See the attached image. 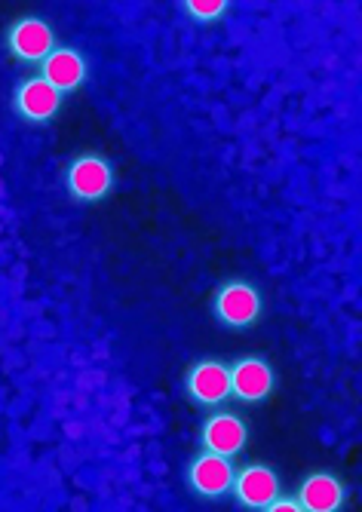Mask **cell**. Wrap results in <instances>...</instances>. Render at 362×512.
<instances>
[{"label":"cell","instance_id":"1","mask_svg":"<svg viewBox=\"0 0 362 512\" xmlns=\"http://www.w3.org/2000/svg\"><path fill=\"white\" fill-rule=\"evenodd\" d=\"M212 313L228 329H249L261 316V292L252 283H246V279H231V283L218 289Z\"/></svg>","mask_w":362,"mask_h":512},{"label":"cell","instance_id":"2","mask_svg":"<svg viewBox=\"0 0 362 512\" xmlns=\"http://www.w3.org/2000/svg\"><path fill=\"white\" fill-rule=\"evenodd\" d=\"M68 194L80 203H99L111 194L114 188V169L105 157L99 154H80L68 166Z\"/></svg>","mask_w":362,"mask_h":512},{"label":"cell","instance_id":"3","mask_svg":"<svg viewBox=\"0 0 362 512\" xmlns=\"http://www.w3.org/2000/svg\"><path fill=\"white\" fill-rule=\"evenodd\" d=\"M234 476H237V470H234L231 457L215 454V451H203L200 457L191 460V467H188V485L203 500L228 497L234 488Z\"/></svg>","mask_w":362,"mask_h":512},{"label":"cell","instance_id":"4","mask_svg":"<svg viewBox=\"0 0 362 512\" xmlns=\"http://www.w3.org/2000/svg\"><path fill=\"white\" fill-rule=\"evenodd\" d=\"M7 46L10 53L19 59V62H28V65H40L47 59L53 50H56V34H53V25L40 16H25L19 22L10 25L7 31Z\"/></svg>","mask_w":362,"mask_h":512},{"label":"cell","instance_id":"5","mask_svg":"<svg viewBox=\"0 0 362 512\" xmlns=\"http://www.w3.org/2000/svg\"><path fill=\"white\" fill-rule=\"evenodd\" d=\"M62 96L65 92H59L43 74L28 77L16 89V114L28 123H50L62 108Z\"/></svg>","mask_w":362,"mask_h":512},{"label":"cell","instance_id":"6","mask_svg":"<svg viewBox=\"0 0 362 512\" xmlns=\"http://www.w3.org/2000/svg\"><path fill=\"white\" fill-rule=\"evenodd\" d=\"M277 387V375L267 359L261 356H246L237 365H231V396H237L246 405L264 402Z\"/></svg>","mask_w":362,"mask_h":512},{"label":"cell","instance_id":"7","mask_svg":"<svg viewBox=\"0 0 362 512\" xmlns=\"http://www.w3.org/2000/svg\"><path fill=\"white\" fill-rule=\"evenodd\" d=\"M188 396L203 405L215 408L231 399V365L218 359H203L188 371Z\"/></svg>","mask_w":362,"mask_h":512},{"label":"cell","instance_id":"8","mask_svg":"<svg viewBox=\"0 0 362 512\" xmlns=\"http://www.w3.org/2000/svg\"><path fill=\"white\" fill-rule=\"evenodd\" d=\"M231 491L246 509H270V503L280 497V479L264 463H249L234 476Z\"/></svg>","mask_w":362,"mask_h":512},{"label":"cell","instance_id":"9","mask_svg":"<svg viewBox=\"0 0 362 512\" xmlns=\"http://www.w3.org/2000/svg\"><path fill=\"white\" fill-rule=\"evenodd\" d=\"M203 451H215V454H224V457H237L246 442H249V430H246V421L231 411H218L212 414L209 421L203 424Z\"/></svg>","mask_w":362,"mask_h":512},{"label":"cell","instance_id":"10","mask_svg":"<svg viewBox=\"0 0 362 512\" xmlns=\"http://www.w3.org/2000/svg\"><path fill=\"white\" fill-rule=\"evenodd\" d=\"M40 74L47 77L59 92H74L86 80V59L74 50V46H62V50H53L40 62Z\"/></svg>","mask_w":362,"mask_h":512},{"label":"cell","instance_id":"11","mask_svg":"<svg viewBox=\"0 0 362 512\" xmlns=\"http://www.w3.org/2000/svg\"><path fill=\"white\" fill-rule=\"evenodd\" d=\"M298 506L307 512H335L344 503V485L329 473H313L301 482Z\"/></svg>","mask_w":362,"mask_h":512},{"label":"cell","instance_id":"12","mask_svg":"<svg viewBox=\"0 0 362 512\" xmlns=\"http://www.w3.org/2000/svg\"><path fill=\"white\" fill-rule=\"evenodd\" d=\"M181 7H185V13L200 22V25H212L218 19H224V13H228L231 0H181Z\"/></svg>","mask_w":362,"mask_h":512},{"label":"cell","instance_id":"13","mask_svg":"<svg viewBox=\"0 0 362 512\" xmlns=\"http://www.w3.org/2000/svg\"><path fill=\"white\" fill-rule=\"evenodd\" d=\"M270 509H274V512H298L301 506H298V500H286V497H277L274 503H270Z\"/></svg>","mask_w":362,"mask_h":512}]
</instances>
